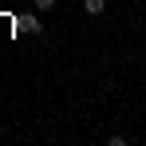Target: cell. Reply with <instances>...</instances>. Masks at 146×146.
<instances>
[{
  "label": "cell",
  "instance_id": "2",
  "mask_svg": "<svg viewBox=\"0 0 146 146\" xmlns=\"http://www.w3.org/2000/svg\"><path fill=\"white\" fill-rule=\"evenodd\" d=\"M83 8H87V12H91V16H99V12H103V8H107V0H83Z\"/></svg>",
  "mask_w": 146,
  "mask_h": 146
},
{
  "label": "cell",
  "instance_id": "1",
  "mask_svg": "<svg viewBox=\"0 0 146 146\" xmlns=\"http://www.w3.org/2000/svg\"><path fill=\"white\" fill-rule=\"evenodd\" d=\"M20 28H24V32H32V36H40V32H44V24H40L36 16H24V20H20Z\"/></svg>",
  "mask_w": 146,
  "mask_h": 146
},
{
  "label": "cell",
  "instance_id": "3",
  "mask_svg": "<svg viewBox=\"0 0 146 146\" xmlns=\"http://www.w3.org/2000/svg\"><path fill=\"white\" fill-rule=\"evenodd\" d=\"M36 8H40V12H51V8H55V0H36Z\"/></svg>",
  "mask_w": 146,
  "mask_h": 146
}]
</instances>
